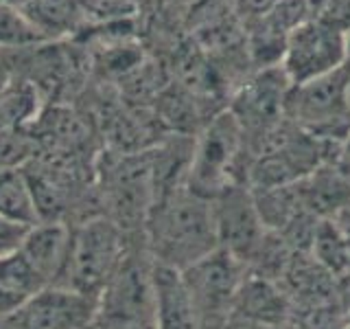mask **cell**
Here are the masks:
<instances>
[{"instance_id":"2e32d148","label":"cell","mask_w":350,"mask_h":329,"mask_svg":"<svg viewBox=\"0 0 350 329\" xmlns=\"http://www.w3.org/2000/svg\"><path fill=\"white\" fill-rule=\"evenodd\" d=\"M0 217L29 228L40 224L38 204L25 167L0 171Z\"/></svg>"},{"instance_id":"3957f363","label":"cell","mask_w":350,"mask_h":329,"mask_svg":"<svg viewBox=\"0 0 350 329\" xmlns=\"http://www.w3.org/2000/svg\"><path fill=\"white\" fill-rule=\"evenodd\" d=\"M94 184L101 213L125 230L140 237L147 215L156 202L149 149L134 154H105L96 164Z\"/></svg>"},{"instance_id":"5bb4252c","label":"cell","mask_w":350,"mask_h":329,"mask_svg":"<svg viewBox=\"0 0 350 329\" xmlns=\"http://www.w3.org/2000/svg\"><path fill=\"white\" fill-rule=\"evenodd\" d=\"M70 244V224L40 222L27 230L20 250L46 285H57Z\"/></svg>"},{"instance_id":"5b68a950","label":"cell","mask_w":350,"mask_h":329,"mask_svg":"<svg viewBox=\"0 0 350 329\" xmlns=\"http://www.w3.org/2000/svg\"><path fill=\"white\" fill-rule=\"evenodd\" d=\"M153 261L136 237L114 277L98 296L96 329H156L153 327Z\"/></svg>"},{"instance_id":"ffe728a7","label":"cell","mask_w":350,"mask_h":329,"mask_svg":"<svg viewBox=\"0 0 350 329\" xmlns=\"http://www.w3.org/2000/svg\"><path fill=\"white\" fill-rule=\"evenodd\" d=\"M92 25H107V22H123L140 14L142 0H81Z\"/></svg>"},{"instance_id":"e0dca14e","label":"cell","mask_w":350,"mask_h":329,"mask_svg":"<svg viewBox=\"0 0 350 329\" xmlns=\"http://www.w3.org/2000/svg\"><path fill=\"white\" fill-rule=\"evenodd\" d=\"M44 288L49 285L31 266V261L22 255L20 248L0 257V290L16 294L20 299H29Z\"/></svg>"},{"instance_id":"8992f818","label":"cell","mask_w":350,"mask_h":329,"mask_svg":"<svg viewBox=\"0 0 350 329\" xmlns=\"http://www.w3.org/2000/svg\"><path fill=\"white\" fill-rule=\"evenodd\" d=\"M247 268L228 250L217 248L182 270V279L197 314L200 329H224L234 314Z\"/></svg>"},{"instance_id":"9c48e42d","label":"cell","mask_w":350,"mask_h":329,"mask_svg":"<svg viewBox=\"0 0 350 329\" xmlns=\"http://www.w3.org/2000/svg\"><path fill=\"white\" fill-rule=\"evenodd\" d=\"M284 114L309 134L333 136L350 119V77L339 69L315 82L291 86Z\"/></svg>"},{"instance_id":"52a82bcc","label":"cell","mask_w":350,"mask_h":329,"mask_svg":"<svg viewBox=\"0 0 350 329\" xmlns=\"http://www.w3.org/2000/svg\"><path fill=\"white\" fill-rule=\"evenodd\" d=\"M344 60L346 31L311 16L284 40L278 66L291 86H302L344 69Z\"/></svg>"},{"instance_id":"8fae6325","label":"cell","mask_w":350,"mask_h":329,"mask_svg":"<svg viewBox=\"0 0 350 329\" xmlns=\"http://www.w3.org/2000/svg\"><path fill=\"white\" fill-rule=\"evenodd\" d=\"M96 299L62 285H49L11 314L7 329H90L96 318Z\"/></svg>"},{"instance_id":"cb8c5ba5","label":"cell","mask_w":350,"mask_h":329,"mask_svg":"<svg viewBox=\"0 0 350 329\" xmlns=\"http://www.w3.org/2000/svg\"><path fill=\"white\" fill-rule=\"evenodd\" d=\"M0 329H7V327H5V323H0Z\"/></svg>"},{"instance_id":"603a6c76","label":"cell","mask_w":350,"mask_h":329,"mask_svg":"<svg viewBox=\"0 0 350 329\" xmlns=\"http://www.w3.org/2000/svg\"><path fill=\"white\" fill-rule=\"evenodd\" d=\"M344 73L350 77V31L346 33V60H344Z\"/></svg>"},{"instance_id":"d6986e66","label":"cell","mask_w":350,"mask_h":329,"mask_svg":"<svg viewBox=\"0 0 350 329\" xmlns=\"http://www.w3.org/2000/svg\"><path fill=\"white\" fill-rule=\"evenodd\" d=\"M38 154L36 138L29 130L0 127V171L22 169Z\"/></svg>"},{"instance_id":"7402d4cb","label":"cell","mask_w":350,"mask_h":329,"mask_svg":"<svg viewBox=\"0 0 350 329\" xmlns=\"http://www.w3.org/2000/svg\"><path fill=\"white\" fill-rule=\"evenodd\" d=\"M224 329H265V327H260L256 323H252L247 321V318H241V316H232L230 321L226 323Z\"/></svg>"},{"instance_id":"d4e9b609","label":"cell","mask_w":350,"mask_h":329,"mask_svg":"<svg viewBox=\"0 0 350 329\" xmlns=\"http://www.w3.org/2000/svg\"><path fill=\"white\" fill-rule=\"evenodd\" d=\"M0 3H7V0H0Z\"/></svg>"},{"instance_id":"7a4b0ae2","label":"cell","mask_w":350,"mask_h":329,"mask_svg":"<svg viewBox=\"0 0 350 329\" xmlns=\"http://www.w3.org/2000/svg\"><path fill=\"white\" fill-rule=\"evenodd\" d=\"M134 239L105 215L70 224L68 255L57 285L98 301Z\"/></svg>"},{"instance_id":"4fadbf2b","label":"cell","mask_w":350,"mask_h":329,"mask_svg":"<svg viewBox=\"0 0 350 329\" xmlns=\"http://www.w3.org/2000/svg\"><path fill=\"white\" fill-rule=\"evenodd\" d=\"M153 327L156 329H200L197 314L180 270L153 263Z\"/></svg>"},{"instance_id":"44dd1931","label":"cell","mask_w":350,"mask_h":329,"mask_svg":"<svg viewBox=\"0 0 350 329\" xmlns=\"http://www.w3.org/2000/svg\"><path fill=\"white\" fill-rule=\"evenodd\" d=\"M29 226H22L11 222V219L0 217V257L7 255V252H14L20 248L22 239H25Z\"/></svg>"},{"instance_id":"7c38bea8","label":"cell","mask_w":350,"mask_h":329,"mask_svg":"<svg viewBox=\"0 0 350 329\" xmlns=\"http://www.w3.org/2000/svg\"><path fill=\"white\" fill-rule=\"evenodd\" d=\"M18 9L44 42L81 38L92 27L81 0H25Z\"/></svg>"},{"instance_id":"ac0fdd59","label":"cell","mask_w":350,"mask_h":329,"mask_svg":"<svg viewBox=\"0 0 350 329\" xmlns=\"http://www.w3.org/2000/svg\"><path fill=\"white\" fill-rule=\"evenodd\" d=\"M38 44H44V40L22 16L18 5L0 3V51H20Z\"/></svg>"},{"instance_id":"6da1fadb","label":"cell","mask_w":350,"mask_h":329,"mask_svg":"<svg viewBox=\"0 0 350 329\" xmlns=\"http://www.w3.org/2000/svg\"><path fill=\"white\" fill-rule=\"evenodd\" d=\"M140 239L153 263L186 270L219 248L211 200L189 186L160 197L151 206Z\"/></svg>"},{"instance_id":"30bf717a","label":"cell","mask_w":350,"mask_h":329,"mask_svg":"<svg viewBox=\"0 0 350 329\" xmlns=\"http://www.w3.org/2000/svg\"><path fill=\"white\" fill-rule=\"evenodd\" d=\"M211 204L219 248L228 250L247 268L265 246L269 230L262 222L254 193L247 184L237 182L217 193Z\"/></svg>"},{"instance_id":"ba28073f","label":"cell","mask_w":350,"mask_h":329,"mask_svg":"<svg viewBox=\"0 0 350 329\" xmlns=\"http://www.w3.org/2000/svg\"><path fill=\"white\" fill-rule=\"evenodd\" d=\"M289 88L291 84L280 66H269L247 75L230 97L228 112L243 130L250 154L287 119L284 106H287Z\"/></svg>"},{"instance_id":"9a60e30c","label":"cell","mask_w":350,"mask_h":329,"mask_svg":"<svg viewBox=\"0 0 350 329\" xmlns=\"http://www.w3.org/2000/svg\"><path fill=\"white\" fill-rule=\"evenodd\" d=\"M232 316L247 318V321L265 329H273L280 327L284 316H287V303L273 288L271 281L254 274V277H245L243 285H241Z\"/></svg>"},{"instance_id":"277c9868","label":"cell","mask_w":350,"mask_h":329,"mask_svg":"<svg viewBox=\"0 0 350 329\" xmlns=\"http://www.w3.org/2000/svg\"><path fill=\"white\" fill-rule=\"evenodd\" d=\"M247 154L243 130L224 108L195 134L186 186L213 200L230 184H247Z\"/></svg>"}]
</instances>
